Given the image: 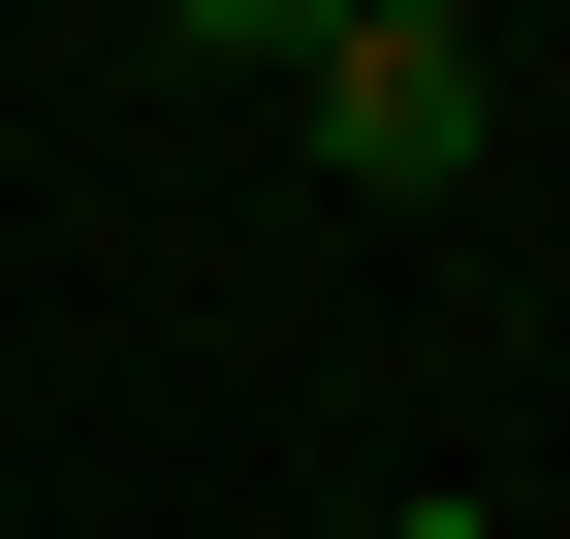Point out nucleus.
Listing matches in <instances>:
<instances>
[{"instance_id": "2", "label": "nucleus", "mask_w": 570, "mask_h": 539, "mask_svg": "<svg viewBox=\"0 0 570 539\" xmlns=\"http://www.w3.org/2000/svg\"><path fill=\"white\" fill-rule=\"evenodd\" d=\"M381 539H508V508H475V477H412V508H381Z\"/></svg>"}, {"instance_id": "1", "label": "nucleus", "mask_w": 570, "mask_h": 539, "mask_svg": "<svg viewBox=\"0 0 570 539\" xmlns=\"http://www.w3.org/2000/svg\"><path fill=\"white\" fill-rule=\"evenodd\" d=\"M285 63V127H317L348 190H475V127H508V63L444 32V0H317V32H254Z\"/></svg>"}]
</instances>
